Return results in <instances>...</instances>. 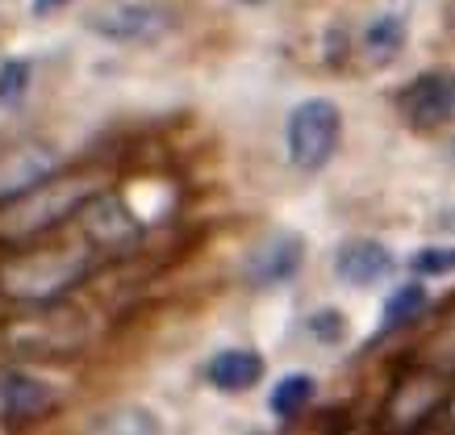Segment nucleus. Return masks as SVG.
<instances>
[{"label": "nucleus", "instance_id": "nucleus-16", "mask_svg": "<svg viewBox=\"0 0 455 435\" xmlns=\"http://www.w3.org/2000/svg\"><path fill=\"white\" fill-rule=\"evenodd\" d=\"M68 0H34V17H46V13H55V9H63Z\"/></svg>", "mask_w": 455, "mask_h": 435}, {"label": "nucleus", "instance_id": "nucleus-15", "mask_svg": "<svg viewBox=\"0 0 455 435\" xmlns=\"http://www.w3.org/2000/svg\"><path fill=\"white\" fill-rule=\"evenodd\" d=\"M309 335L317 339V343H343L347 339V318L339 314V310H317V314H309Z\"/></svg>", "mask_w": 455, "mask_h": 435}, {"label": "nucleus", "instance_id": "nucleus-3", "mask_svg": "<svg viewBox=\"0 0 455 435\" xmlns=\"http://www.w3.org/2000/svg\"><path fill=\"white\" fill-rule=\"evenodd\" d=\"M397 109L418 130L451 122L455 117V71H422L414 85L401 88Z\"/></svg>", "mask_w": 455, "mask_h": 435}, {"label": "nucleus", "instance_id": "nucleus-1", "mask_svg": "<svg viewBox=\"0 0 455 435\" xmlns=\"http://www.w3.org/2000/svg\"><path fill=\"white\" fill-rule=\"evenodd\" d=\"M339 139H343V113L334 101L309 97L289 113L284 142H289V164L297 172H322L339 151Z\"/></svg>", "mask_w": 455, "mask_h": 435}, {"label": "nucleus", "instance_id": "nucleus-12", "mask_svg": "<svg viewBox=\"0 0 455 435\" xmlns=\"http://www.w3.org/2000/svg\"><path fill=\"white\" fill-rule=\"evenodd\" d=\"M422 306H427V285H418V281L401 285L397 294L385 302V326H380V331H397V326H405Z\"/></svg>", "mask_w": 455, "mask_h": 435}, {"label": "nucleus", "instance_id": "nucleus-11", "mask_svg": "<svg viewBox=\"0 0 455 435\" xmlns=\"http://www.w3.org/2000/svg\"><path fill=\"white\" fill-rule=\"evenodd\" d=\"M401 43H405V21H401L397 13L376 17L372 26H368V34H363V46H368V55H372L376 63H388V59L401 51Z\"/></svg>", "mask_w": 455, "mask_h": 435}, {"label": "nucleus", "instance_id": "nucleus-8", "mask_svg": "<svg viewBox=\"0 0 455 435\" xmlns=\"http://www.w3.org/2000/svg\"><path fill=\"white\" fill-rule=\"evenodd\" d=\"M51 407H55V390L51 385H42L38 377H26V373H13V368L0 373V415L4 419L46 415Z\"/></svg>", "mask_w": 455, "mask_h": 435}, {"label": "nucleus", "instance_id": "nucleus-17", "mask_svg": "<svg viewBox=\"0 0 455 435\" xmlns=\"http://www.w3.org/2000/svg\"><path fill=\"white\" fill-rule=\"evenodd\" d=\"M451 415H455V402H451Z\"/></svg>", "mask_w": 455, "mask_h": 435}, {"label": "nucleus", "instance_id": "nucleus-6", "mask_svg": "<svg viewBox=\"0 0 455 435\" xmlns=\"http://www.w3.org/2000/svg\"><path fill=\"white\" fill-rule=\"evenodd\" d=\"M84 235L105 247V252H125L134 247L142 235L139 218L122 205V197H97L88 210H84Z\"/></svg>", "mask_w": 455, "mask_h": 435}, {"label": "nucleus", "instance_id": "nucleus-10", "mask_svg": "<svg viewBox=\"0 0 455 435\" xmlns=\"http://www.w3.org/2000/svg\"><path fill=\"white\" fill-rule=\"evenodd\" d=\"M314 402V377L309 373H289L272 385V398H267V410L276 419H297L305 407Z\"/></svg>", "mask_w": 455, "mask_h": 435}, {"label": "nucleus", "instance_id": "nucleus-9", "mask_svg": "<svg viewBox=\"0 0 455 435\" xmlns=\"http://www.w3.org/2000/svg\"><path fill=\"white\" fill-rule=\"evenodd\" d=\"M205 377H209V385L221 393L251 390V385L263 381V356L251 348H226L205 365Z\"/></svg>", "mask_w": 455, "mask_h": 435}, {"label": "nucleus", "instance_id": "nucleus-4", "mask_svg": "<svg viewBox=\"0 0 455 435\" xmlns=\"http://www.w3.org/2000/svg\"><path fill=\"white\" fill-rule=\"evenodd\" d=\"M305 260V243L301 235L292 230H276L247 255V281L259 285V289H272V285H284L297 277V268Z\"/></svg>", "mask_w": 455, "mask_h": 435}, {"label": "nucleus", "instance_id": "nucleus-5", "mask_svg": "<svg viewBox=\"0 0 455 435\" xmlns=\"http://www.w3.org/2000/svg\"><path fill=\"white\" fill-rule=\"evenodd\" d=\"M84 201V189H68V184H38V193L29 197L26 205H17L9 218L13 235H34V230H51L55 222L71 218V210Z\"/></svg>", "mask_w": 455, "mask_h": 435}, {"label": "nucleus", "instance_id": "nucleus-14", "mask_svg": "<svg viewBox=\"0 0 455 435\" xmlns=\"http://www.w3.org/2000/svg\"><path fill=\"white\" fill-rule=\"evenodd\" d=\"M410 268L418 277H447V272H455V247H422V252H414Z\"/></svg>", "mask_w": 455, "mask_h": 435}, {"label": "nucleus", "instance_id": "nucleus-2", "mask_svg": "<svg viewBox=\"0 0 455 435\" xmlns=\"http://www.w3.org/2000/svg\"><path fill=\"white\" fill-rule=\"evenodd\" d=\"M84 26L109 43H159L176 26V17L155 0H105L100 9L88 13Z\"/></svg>", "mask_w": 455, "mask_h": 435}, {"label": "nucleus", "instance_id": "nucleus-13", "mask_svg": "<svg viewBox=\"0 0 455 435\" xmlns=\"http://www.w3.org/2000/svg\"><path fill=\"white\" fill-rule=\"evenodd\" d=\"M29 59H4L0 63V105H21L29 93Z\"/></svg>", "mask_w": 455, "mask_h": 435}, {"label": "nucleus", "instance_id": "nucleus-7", "mask_svg": "<svg viewBox=\"0 0 455 435\" xmlns=\"http://www.w3.org/2000/svg\"><path fill=\"white\" fill-rule=\"evenodd\" d=\"M334 272L347 285L363 289V285H376L380 277L393 272V255H388L385 243H376V239H351L334 252Z\"/></svg>", "mask_w": 455, "mask_h": 435}]
</instances>
